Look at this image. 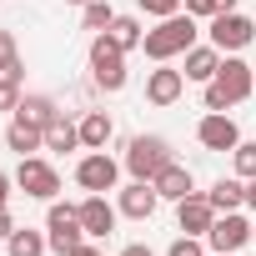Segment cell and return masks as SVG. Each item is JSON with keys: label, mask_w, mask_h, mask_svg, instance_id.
<instances>
[{"label": "cell", "mask_w": 256, "mask_h": 256, "mask_svg": "<svg viewBox=\"0 0 256 256\" xmlns=\"http://www.w3.org/2000/svg\"><path fill=\"white\" fill-rule=\"evenodd\" d=\"M256 90V66H246L241 56H221V70L206 80V110H231Z\"/></svg>", "instance_id": "7a4b0ae2"}, {"label": "cell", "mask_w": 256, "mask_h": 256, "mask_svg": "<svg viewBox=\"0 0 256 256\" xmlns=\"http://www.w3.org/2000/svg\"><path fill=\"white\" fill-rule=\"evenodd\" d=\"M251 241V221L241 216V211H221L216 221H211V231H206V246L211 251H241Z\"/></svg>", "instance_id": "8fae6325"}, {"label": "cell", "mask_w": 256, "mask_h": 256, "mask_svg": "<svg viewBox=\"0 0 256 256\" xmlns=\"http://www.w3.org/2000/svg\"><path fill=\"white\" fill-rule=\"evenodd\" d=\"M126 56H131V50H141V40H146V26H141V16H116L110 20V30H106Z\"/></svg>", "instance_id": "44dd1931"}, {"label": "cell", "mask_w": 256, "mask_h": 256, "mask_svg": "<svg viewBox=\"0 0 256 256\" xmlns=\"http://www.w3.org/2000/svg\"><path fill=\"white\" fill-rule=\"evenodd\" d=\"M181 90H186V76L171 70V66H156V70L146 76V100H151V106H176Z\"/></svg>", "instance_id": "5bb4252c"}, {"label": "cell", "mask_w": 256, "mask_h": 256, "mask_svg": "<svg viewBox=\"0 0 256 256\" xmlns=\"http://www.w3.org/2000/svg\"><path fill=\"white\" fill-rule=\"evenodd\" d=\"M46 151H80V120H70L66 110L46 126Z\"/></svg>", "instance_id": "ffe728a7"}, {"label": "cell", "mask_w": 256, "mask_h": 256, "mask_svg": "<svg viewBox=\"0 0 256 256\" xmlns=\"http://www.w3.org/2000/svg\"><path fill=\"white\" fill-rule=\"evenodd\" d=\"M216 70H221V50H216V46H191V50H186V66H181L186 80H201V86H206Z\"/></svg>", "instance_id": "ac0fdd59"}, {"label": "cell", "mask_w": 256, "mask_h": 256, "mask_svg": "<svg viewBox=\"0 0 256 256\" xmlns=\"http://www.w3.org/2000/svg\"><path fill=\"white\" fill-rule=\"evenodd\" d=\"M231 166H236L241 181H251V176H256V141H241V146L231 151Z\"/></svg>", "instance_id": "4316f807"}, {"label": "cell", "mask_w": 256, "mask_h": 256, "mask_svg": "<svg viewBox=\"0 0 256 256\" xmlns=\"http://www.w3.org/2000/svg\"><path fill=\"white\" fill-rule=\"evenodd\" d=\"M201 241H206V236H186V231H181V236L166 246V256H206V246H201Z\"/></svg>", "instance_id": "83f0119b"}, {"label": "cell", "mask_w": 256, "mask_h": 256, "mask_svg": "<svg viewBox=\"0 0 256 256\" xmlns=\"http://www.w3.org/2000/svg\"><path fill=\"white\" fill-rule=\"evenodd\" d=\"M90 80L106 90V96H116V90H126V50L100 30L96 40H90Z\"/></svg>", "instance_id": "277c9868"}, {"label": "cell", "mask_w": 256, "mask_h": 256, "mask_svg": "<svg viewBox=\"0 0 256 256\" xmlns=\"http://www.w3.org/2000/svg\"><path fill=\"white\" fill-rule=\"evenodd\" d=\"M120 256H156L146 241H131V246H120Z\"/></svg>", "instance_id": "d6a6232c"}, {"label": "cell", "mask_w": 256, "mask_h": 256, "mask_svg": "<svg viewBox=\"0 0 256 256\" xmlns=\"http://www.w3.org/2000/svg\"><path fill=\"white\" fill-rule=\"evenodd\" d=\"M196 141H201L206 151H236V146H241V126H236L226 110H206V116L196 120Z\"/></svg>", "instance_id": "9c48e42d"}, {"label": "cell", "mask_w": 256, "mask_h": 256, "mask_svg": "<svg viewBox=\"0 0 256 256\" xmlns=\"http://www.w3.org/2000/svg\"><path fill=\"white\" fill-rule=\"evenodd\" d=\"M6 251H10V256H46V251H50V241H46V231L16 226V231H10V241H6Z\"/></svg>", "instance_id": "603a6c76"}, {"label": "cell", "mask_w": 256, "mask_h": 256, "mask_svg": "<svg viewBox=\"0 0 256 256\" xmlns=\"http://www.w3.org/2000/svg\"><path fill=\"white\" fill-rule=\"evenodd\" d=\"M206 36H211V46H216L221 56H241V50L256 40V20L241 16V10H221V16L206 20Z\"/></svg>", "instance_id": "5b68a950"}, {"label": "cell", "mask_w": 256, "mask_h": 256, "mask_svg": "<svg viewBox=\"0 0 256 256\" xmlns=\"http://www.w3.org/2000/svg\"><path fill=\"white\" fill-rule=\"evenodd\" d=\"M76 216H80L86 236H90V241H100V236H110V231H116V216H120V206H110L100 191H86V201L76 206Z\"/></svg>", "instance_id": "30bf717a"}, {"label": "cell", "mask_w": 256, "mask_h": 256, "mask_svg": "<svg viewBox=\"0 0 256 256\" xmlns=\"http://www.w3.org/2000/svg\"><path fill=\"white\" fill-rule=\"evenodd\" d=\"M10 231H16V216H10V206L0 211V241H10Z\"/></svg>", "instance_id": "1f68e13d"}, {"label": "cell", "mask_w": 256, "mask_h": 256, "mask_svg": "<svg viewBox=\"0 0 256 256\" xmlns=\"http://www.w3.org/2000/svg\"><path fill=\"white\" fill-rule=\"evenodd\" d=\"M171 141L166 136H131V146H126V171H131V181H156L161 166H171Z\"/></svg>", "instance_id": "3957f363"}, {"label": "cell", "mask_w": 256, "mask_h": 256, "mask_svg": "<svg viewBox=\"0 0 256 256\" xmlns=\"http://www.w3.org/2000/svg\"><path fill=\"white\" fill-rule=\"evenodd\" d=\"M6 146H10L16 156H36V151H46V126H30L26 116H10V126H6Z\"/></svg>", "instance_id": "9a60e30c"}, {"label": "cell", "mask_w": 256, "mask_h": 256, "mask_svg": "<svg viewBox=\"0 0 256 256\" xmlns=\"http://www.w3.org/2000/svg\"><path fill=\"white\" fill-rule=\"evenodd\" d=\"M70 256H106V251H100V246H96V241H80V246H76V251H70Z\"/></svg>", "instance_id": "836d02e7"}, {"label": "cell", "mask_w": 256, "mask_h": 256, "mask_svg": "<svg viewBox=\"0 0 256 256\" xmlns=\"http://www.w3.org/2000/svg\"><path fill=\"white\" fill-rule=\"evenodd\" d=\"M251 246H256V221H251Z\"/></svg>", "instance_id": "8d00e7d4"}, {"label": "cell", "mask_w": 256, "mask_h": 256, "mask_svg": "<svg viewBox=\"0 0 256 256\" xmlns=\"http://www.w3.org/2000/svg\"><path fill=\"white\" fill-rule=\"evenodd\" d=\"M116 181H120V166L106 156V151H90V156H80L76 161V186L80 191H116Z\"/></svg>", "instance_id": "ba28073f"}, {"label": "cell", "mask_w": 256, "mask_h": 256, "mask_svg": "<svg viewBox=\"0 0 256 256\" xmlns=\"http://www.w3.org/2000/svg\"><path fill=\"white\" fill-rule=\"evenodd\" d=\"M10 116H26L30 126H50V120L60 116V106H56L50 96H20V106H16Z\"/></svg>", "instance_id": "7402d4cb"}, {"label": "cell", "mask_w": 256, "mask_h": 256, "mask_svg": "<svg viewBox=\"0 0 256 256\" xmlns=\"http://www.w3.org/2000/svg\"><path fill=\"white\" fill-rule=\"evenodd\" d=\"M211 221H216V206L206 201V191H191L186 201H176V226H181L186 236H206Z\"/></svg>", "instance_id": "7c38bea8"}, {"label": "cell", "mask_w": 256, "mask_h": 256, "mask_svg": "<svg viewBox=\"0 0 256 256\" xmlns=\"http://www.w3.org/2000/svg\"><path fill=\"white\" fill-rule=\"evenodd\" d=\"M10 186H16V176H6V171H0V211L10 206Z\"/></svg>", "instance_id": "4dcf8cb0"}, {"label": "cell", "mask_w": 256, "mask_h": 256, "mask_svg": "<svg viewBox=\"0 0 256 256\" xmlns=\"http://www.w3.org/2000/svg\"><path fill=\"white\" fill-rule=\"evenodd\" d=\"M181 6H186V16L211 20V16H221V10H236V0H181Z\"/></svg>", "instance_id": "484cf974"}, {"label": "cell", "mask_w": 256, "mask_h": 256, "mask_svg": "<svg viewBox=\"0 0 256 256\" xmlns=\"http://www.w3.org/2000/svg\"><path fill=\"white\" fill-rule=\"evenodd\" d=\"M196 36H201V26H196V16H186V10H176V16H166V20H156V30H146V40H141V50H146V60H156V66H166V60H176V56H186V50L196 46Z\"/></svg>", "instance_id": "6da1fadb"}, {"label": "cell", "mask_w": 256, "mask_h": 256, "mask_svg": "<svg viewBox=\"0 0 256 256\" xmlns=\"http://www.w3.org/2000/svg\"><path fill=\"white\" fill-rule=\"evenodd\" d=\"M246 206H251V211H256V176H251V181H246Z\"/></svg>", "instance_id": "e575fe53"}, {"label": "cell", "mask_w": 256, "mask_h": 256, "mask_svg": "<svg viewBox=\"0 0 256 256\" xmlns=\"http://www.w3.org/2000/svg\"><path fill=\"white\" fill-rule=\"evenodd\" d=\"M16 106H20V80L0 76V110H16Z\"/></svg>", "instance_id": "f546056e"}, {"label": "cell", "mask_w": 256, "mask_h": 256, "mask_svg": "<svg viewBox=\"0 0 256 256\" xmlns=\"http://www.w3.org/2000/svg\"><path fill=\"white\" fill-rule=\"evenodd\" d=\"M120 216H131V221H151L156 216V206H161V191L151 186V181H131V186H126L120 191Z\"/></svg>", "instance_id": "4fadbf2b"}, {"label": "cell", "mask_w": 256, "mask_h": 256, "mask_svg": "<svg viewBox=\"0 0 256 256\" xmlns=\"http://www.w3.org/2000/svg\"><path fill=\"white\" fill-rule=\"evenodd\" d=\"M46 241H50V251H56V256H70L80 241H90V236H86V226H80V216H76V206L50 201V216H46Z\"/></svg>", "instance_id": "52a82bcc"}, {"label": "cell", "mask_w": 256, "mask_h": 256, "mask_svg": "<svg viewBox=\"0 0 256 256\" xmlns=\"http://www.w3.org/2000/svg\"><path fill=\"white\" fill-rule=\"evenodd\" d=\"M110 136H116V120H110L106 110H86V116H80V146H86V151H106Z\"/></svg>", "instance_id": "e0dca14e"}, {"label": "cell", "mask_w": 256, "mask_h": 256, "mask_svg": "<svg viewBox=\"0 0 256 256\" xmlns=\"http://www.w3.org/2000/svg\"><path fill=\"white\" fill-rule=\"evenodd\" d=\"M66 6H90V0H66Z\"/></svg>", "instance_id": "d590c367"}, {"label": "cell", "mask_w": 256, "mask_h": 256, "mask_svg": "<svg viewBox=\"0 0 256 256\" xmlns=\"http://www.w3.org/2000/svg\"><path fill=\"white\" fill-rule=\"evenodd\" d=\"M151 186L161 191V201H186V196L196 191V176H191V166L171 161V166H161V176H156Z\"/></svg>", "instance_id": "2e32d148"}, {"label": "cell", "mask_w": 256, "mask_h": 256, "mask_svg": "<svg viewBox=\"0 0 256 256\" xmlns=\"http://www.w3.org/2000/svg\"><path fill=\"white\" fill-rule=\"evenodd\" d=\"M16 186H20L26 196H36V201H56V196H60V171H56L46 156H20Z\"/></svg>", "instance_id": "8992f818"}, {"label": "cell", "mask_w": 256, "mask_h": 256, "mask_svg": "<svg viewBox=\"0 0 256 256\" xmlns=\"http://www.w3.org/2000/svg\"><path fill=\"white\" fill-rule=\"evenodd\" d=\"M206 201L216 206V216H221V211H241V206H246V181H241V176H221V181L206 191Z\"/></svg>", "instance_id": "d6986e66"}, {"label": "cell", "mask_w": 256, "mask_h": 256, "mask_svg": "<svg viewBox=\"0 0 256 256\" xmlns=\"http://www.w3.org/2000/svg\"><path fill=\"white\" fill-rule=\"evenodd\" d=\"M211 256H236V251H211Z\"/></svg>", "instance_id": "74e56055"}, {"label": "cell", "mask_w": 256, "mask_h": 256, "mask_svg": "<svg viewBox=\"0 0 256 256\" xmlns=\"http://www.w3.org/2000/svg\"><path fill=\"white\" fill-rule=\"evenodd\" d=\"M136 6H141L146 16H156V20H166V16H176V10H186L181 0H136Z\"/></svg>", "instance_id": "f1b7e54d"}, {"label": "cell", "mask_w": 256, "mask_h": 256, "mask_svg": "<svg viewBox=\"0 0 256 256\" xmlns=\"http://www.w3.org/2000/svg\"><path fill=\"white\" fill-rule=\"evenodd\" d=\"M80 20H86V30H110V20H116V10H110V0H90V6H80Z\"/></svg>", "instance_id": "d4e9b609"}, {"label": "cell", "mask_w": 256, "mask_h": 256, "mask_svg": "<svg viewBox=\"0 0 256 256\" xmlns=\"http://www.w3.org/2000/svg\"><path fill=\"white\" fill-rule=\"evenodd\" d=\"M0 76L6 80H20L26 66H20V50H16V36L10 30H0Z\"/></svg>", "instance_id": "cb8c5ba5"}]
</instances>
